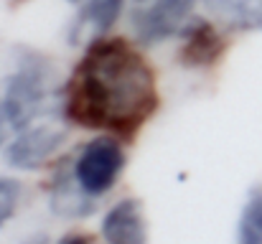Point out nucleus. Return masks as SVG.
<instances>
[{"instance_id": "f257e3e1", "label": "nucleus", "mask_w": 262, "mask_h": 244, "mask_svg": "<svg viewBox=\"0 0 262 244\" xmlns=\"http://www.w3.org/2000/svg\"><path fill=\"white\" fill-rule=\"evenodd\" d=\"M158 107L156 74L125 38H92L64 86V117L133 138Z\"/></svg>"}, {"instance_id": "f03ea898", "label": "nucleus", "mask_w": 262, "mask_h": 244, "mask_svg": "<svg viewBox=\"0 0 262 244\" xmlns=\"http://www.w3.org/2000/svg\"><path fill=\"white\" fill-rule=\"evenodd\" d=\"M51 69L49 64L33 54L23 51L18 69L8 79L5 97L0 102V112L10 127V132L26 130L41 112H46V104L51 99Z\"/></svg>"}, {"instance_id": "7ed1b4c3", "label": "nucleus", "mask_w": 262, "mask_h": 244, "mask_svg": "<svg viewBox=\"0 0 262 244\" xmlns=\"http://www.w3.org/2000/svg\"><path fill=\"white\" fill-rule=\"evenodd\" d=\"M125 168V153L117 140L97 138L87 143L72 163V175L89 198L107 193Z\"/></svg>"}, {"instance_id": "20e7f679", "label": "nucleus", "mask_w": 262, "mask_h": 244, "mask_svg": "<svg viewBox=\"0 0 262 244\" xmlns=\"http://www.w3.org/2000/svg\"><path fill=\"white\" fill-rule=\"evenodd\" d=\"M64 140H67V130L61 125L54 122L28 125L13 138V143L5 150V158L13 168L36 170L54 158V153L64 145Z\"/></svg>"}, {"instance_id": "39448f33", "label": "nucleus", "mask_w": 262, "mask_h": 244, "mask_svg": "<svg viewBox=\"0 0 262 244\" xmlns=\"http://www.w3.org/2000/svg\"><path fill=\"white\" fill-rule=\"evenodd\" d=\"M196 0H148V5L135 15L138 38L148 46L176 36L188 23L191 8Z\"/></svg>"}, {"instance_id": "423d86ee", "label": "nucleus", "mask_w": 262, "mask_h": 244, "mask_svg": "<svg viewBox=\"0 0 262 244\" xmlns=\"http://www.w3.org/2000/svg\"><path fill=\"white\" fill-rule=\"evenodd\" d=\"M102 237L107 244H145L148 227L143 219V206L135 198L112 206L102 221Z\"/></svg>"}, {"instance_id": "0eeeda50", "label": "nucleus", "mask_w": 262, "mask_h": 244, "mask_svg": "<svg viewBox=\"0 0 262 244\" xmlns=\"http://www.w3.org/2000/svg\"><path fill=\"white\" fill-rule=\"evenodd\" d=\"M181 33H183V46H181L183 66H211L224 51L219 31L206 20H188Z\"/></svg>"}, {"instance_id": "6e6552de", "label": "nucleus", "mask_w": 262, "mask_h": 244, "mask_svg": "<svg viewBox=\"0 0 262 244\" xmlns=\"http://www.w3.org/2000/svg\"><path fill=\"white\" fill-rule=\"evenodd\" d=\"M51 206L61 216H87L94 211V204L77 186L72 170H59L51 183Z\"/></svg>"}, {"instance_id": "1a4fd4ad", "label": "nucleus", "mask_w": 262, "mask_h": 244, "mask_svg": "<svg viewBox=\"0 0 262 244\" xmlns=\"http://www.w3.org/2000/svg\"><path fill=\"white\" fill-rule=\"evenodd\" d=\"M122 5H125V0H87V5H84V10H82L72 36L79 38L82 33L89 31L97 38V36L107 33L117 23V18L122 13Z\"/></svg>"}, {"instance_id": "9d476101", "label": "nucleus", "mask_w": 262, "mask_h": 244, "mask_svg": "<svg viewBox=\"0 0 262 244\" xmlns=\"http://www.w3.org/2000/svg\"><path fill=\"white\" fill-rule=\"evenodd\" d=\"M206 8L234 28L262 26V0H204Z\"/></svg>"}, {"instance_id": "9b49d317", "label": "nucleus", "mask_w": 262, "mask_h": 244, "mask_svg": "<svg viewBox=\"0 0 262 244\" xmlns=\"http://www.w3.org/2000/svg\"><path fill=\"white\" fill-rule=\"evenodd\" d=\"M239 244H262V191L255 188L242 209Z\"/></svg>"}, {"instance_id": "f8f14e48", "label": "nucleus", "mask_w": 262, "mask_h": 244, "mask_svg": "<svg viewBox=\"0 0 262 244\" xmlns=\"http://www.w3.org/2000/svg\"><path fill=\"white\" fill-rule=\"evenodd\" d=\"M20 201V183L15 178H0V227L15 214Z\"/></svg>"}, {"instance_id": "ddd939ff", "label": "nucleus", "mask_w": 262, "mask_h": 244, "mask_svg": "<svg viewBox=\"0 0 262 244\" xmlns=\"http://www.w3.org/2000/svg\"><path fill=\"white\" fill-rule=\"evenodd\" d=\"M59 244H94V239H92L89 234H69V237H64Z\"/></svg>"}, {"instance_id": "4468645a", "label": "nucleus", "mask_w": 262, "mask_h": 244, "mask_svg": "<svg viewBox=\"0 0 262 244\" xmlns=\"http://www.w3.org/2000/svg\"><path fill=\"white\" fill-rule=\"evenodd\" d=\"M67 3H77V0H67Z\"/></svg>"}]
</instances>
